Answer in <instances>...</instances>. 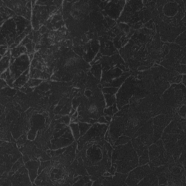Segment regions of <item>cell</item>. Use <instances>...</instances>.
Listing matches in <instances>:
<instances>
[{
	"instance_id": "obj_1",
	"label": "cell",
	"mask_w": 186,
	"mask_h": 186,
	"mask_svg": "<svg viewBox=\"0 0 186 186\" xmlns=\"http://www.w3.org/2000/svg\"><path fill=\"white\" fill-rule=\"evenodd\" d=\"M30 64H31V60L27 54H24L17 58L14 63H12L9 68L10 70L11 76L15 80H16L20 75L29 69Z\"/></svg>"
},
{
	"instance_id": "obj_2",
	"label": "cell",
	"mask_w": 186,
	"mask_h": 186,
	"mask_svg": "<svg viewBox=\"0 0 186 186\" xmlns=\"http://www.w3.org/2000/svg\"><path fill=\"white\" fill-rule=\"evenodd\" d=\"M150 173H151V170H150V167L148 165L138 167V168L133 170L129 174L128 177L127 179V183L129 185L131 182H132L131 183V185H136V184H138V181H140L142 178L145 177Z\"/></svg>"
},
{
	"instance_id": "obj_3",
	"label": "cell",
	"mask_w": 186,
	"mask_h": 186,
	"mask_svg": "<svg viewBox=\"0 0 186 186\" xmlns=\"http://www.w3.org/2000/svg\"><path fill=\"white\" fill-rule=\"evenodd\" d=\"M125 3V2H110V5H107L106 7L107 13L113 18H117Z\"/></svg>"
},
{
	"instance_id": "obj_4",
	"label": "cell",
	"mask_w": 186,
	"mask_h": 186,
	"mask_svg": "<svg viewBox=\"0 0 186 186\" xmlns=\"http://www.w3.org/2000/svg\"><path fill=\"white\" fill-rule=\"evenodd\" d=\"M39 163L37 161L31 160L29 161L26 163V167L29 172V176L30 177L31 182H33L37 178V174H39Z\"/></svg>"
},
{
	"instance_id": "obj_5",
	"label": "cell",
	"mask_w": 186,
	"mask_h": 186,
	"mask_svg": "<svg viewBox=\"0 0 186 186\" xmlns=\"http://www.w3.org/2000/svg\"><path fill=\"white\" fill-rule=\"evenodd\" d=\"M122 74V71L119 68H111L108 71H103V74L102 77V82H109L112 79L118 78V77L121 76Z\"/></svg>"
},
{
	"instance_id": "obj_6",
	"label": "cell",
	"mask_w": 186,
	"mask_h": 186,
	"mask_svg": "<svg viewBox=\"0 0 186 186\" xmlns=\"http://www.w3.org/2000/svg\"><path fill=\"white\" fill-rule=\"evenodd\" d=\"M17 26V33L19 36L26 31V29L30 26V22L24 17L16 16L14 18Z\"/></svg>"
},
{
	"instance_id": "obj_7",
	"label": "cell",
	"mask_w": 186,
	"mask_h": 186,
	"mask_svg": "<svg viewBox=\"0 0 186 186\" xmlns=\"http://www.w3.org/2000/svg\"><path fill=\"white\" fill-rule=\"evenodd\" d=\"M102 154H101L100 150L96 146H92L88 149L87 152V158L91 161V163L95 164L97 163L101 159Z\"/></svg>"
},
{
	"instance_id": "obj_8",
	"label": "cell",
	"mask_w": 186,
	"mask_h": 186,
	"mask_svg": "<svg viewBox=\"0 0 186 186\" xmlns=\"http://www.w3.org/2000/svg\"><path fill=\"white\" fill-rule=\"evenodd\" d=\"M29 77H30V69H28L27 71H26L23 74L20 75V76L15 81L13 87L21 88L23 87H24L25 84L29 82Z\"/></svg>"
},
{
	"instance_id": "obj_9",
	"label": "cell",
	"mask_w": 186,
	"mask_h": 186,
	"mask_svg": "<svg viewBox=\"0 0 186 186\" xmlns=\"http://www.w3.org/2000/svg\"><path fill=\"white\" fill-rule=\"evenodd\" d=\"M129 76V73H125V74H122L121 76L118 77L115 79L114 80L111 81L109 83H103L104 87H118L120 85H121L122 83L126 80V79Z\"/></svg>"
},
{
	"instance_id": "obj_10",
	"label": "cell",
	"mask_w": 186,
	"mask_h": 186,
	"mask_svg": "<svg viewBox=\"0 0 186 186\" xmlns=\"http://www.w3.org/2000/svg\"><path fill=\"white\" fill-rule=\"evenodd\" d=\"M10 58L5 55L1 58V74L5 72L10 65Z\"/></svg>"
},
{
	"instance_id": "obj_11",
	"label": "cell",
	"mask_w": 186,
	"mask_h": 186,
	"mask_svg": "<svg viewBox=\"0 0 186 186\" xmlns=\"http://www.w3.org/2000/svg\"><path fill=\"white\" fill-rule=\"evenodd\" d=\"M42 79H33L31 78V79L29 80V82L25 84L23 87H34L37 86H39V84H42Z\"/></svg>"
},
{
	"instance_id": "obj_12",
	"label": "cell",
	"mask_w": 186,
	"mask_h": 186,
	"mask_svg": "<svg viewBox=\"0 0 186 186\" xmlns=\"http://www.w3.org/2000/svg\"><path fill=\"white\" fill-rule=\"evenodd\" d=\"M71 131H72V134L74 135V138L76 140H79L80 135V132H79V125L76 123H72L70 125Z\"/></svg>"
},
{
	"instance_id": "obj_13",
	"label": "cell",
	"mask_w": 186,
	"mask_h": 186,
	"mask_svg": "<svg viewBox=\"0 0 186 186\" xmlns=\"http://www.w3.org/2000/svg\"><path fill=\"white\" fill-rule=\"evenodd\" d=\"M23 159H20L19 160L17 161L14 164H13V166L12 167V168H11V169H12V170H10V173H9V175H10V176L12 175V174L16 173L17 171H18L20 168V167H22L23 166Z\"/></svg>"
},
{
	"instance_id": "obj_14",
	"label": "cell",
	"mask_w": 186,
	"mask_h": 186,
	"mask_svg": "<svg viewBox=\"0 0 186 186\" xmlns=\"http://www.w3.org/2000/svg\"><path fill=\"white\" fill-rule=\"evenodd\" d=\"M90 127H91V125H89V124L84 123V122H79V128L81 136H83Z\"/></svg>"
},
{
	"instance_id": "obj_15",
	"label": "cell",
	"mask_w": 186,
	"mask_h": 186,
	"mask_svg": "<svg viewBox=\"0 0 186 186\" xmlns=\"http://www.w3.org/2000/svg\"><path fill=\"white\" fill-rule=\"evenodd\" d=\"M105 98H106V106H111L116 103V97L114 95H107L105 94Z\"/></svg>"
},
{
	"instance_id": "obj_16",
	"label": "cell",
	"mask_w": 186,
	"mask_h": 186,
	"mask_svg": "<svg viewBox=\"0 0 186 186\" xmlns=\"http://www.w3.org/2000/svg\"><path fill=\"white\" fill-rule=\"evenodd\" d=\"M130 140V138L129 137H126V136H121L119 138H118L116 140V142H115V146H121V145H125L126 143H127Z\"/></svg>"
},
{
	"instance_id": "obj_17",
	"label": "cell",
	"mask_w": 186,
	"mask_h": 186,
	"mask_svg": "<svg viewBox=\"0 0 186 186\" xmlns=\"http://www.w3.org/2000/svg\"><path fill=\"white\" fill-rule=\"evenodd\" d=\"M118 91L117 87H105L103 89V92L104 94H107V95H114Z\"/></svg>"
},
{
	"instance_id": "obj_18",
	"label": "cell",
	"mask_w": 186,
	"mask_h": 186,
	"mask_svg": "<svg viewBox=\"0 0 186 186\" xmlns=\"http://www.w3.org/2000/svg\"><path fill=\"white\" fill-rule=\"evenodd\" d=\"M148 162V151H143V153H142V156L140 158V160H139V163H140V165L146 164V163Z\"/></svg>"
},
{
	"instance_id": "obj_19",
	"label": "cell",
	"mask_w": 186,
	"mask_h": 186,
	"mask_svg": "<svg viewBox=\"0 0 186 186\" xmlns=\"http://www.w3.org/2000/svg\"><path fill=\"white\" fill-rule=\"evenodd\" d=\"M92 72H93V74L95 75V77L100 78V65L99 64L94 65V67L93 68V70H92Z\"/></svg>"
},
{
	"instance_id": "obj_20",
	"label": "cell",
	"mask_w": 186,
	"mask_h": 186,
	"mask_svg": "<svg viewBox=\"0 0 186 186\" xmlns=\"http://www.w3.org/2000/svg\"><path fill=\"white\" fill-rule=\"evenodd\" d=\"M104 113L106 114L107 116H111L113 114H114V110H113V106H110L109 108H107L104 110Z\"/></svg>"
},
{
	"instance_id": "obj_21",
	"label": "cell",
	"mask_w": 186,
	"mask_h": 186,
	"mask_svg": "<svg viewBox=\"0 0 186 186\" xmlns=\"http://www.w3.org/2000/svg\"><path fill=\"white\" fill-rule=\"evenodd\" d=\"M0 50H1V57L2 58L5 55L6 52H7V45H2Z\"/></svg>"
},
{
	"instance_id": "obj_22",
	"label": "cell",
	"mask_w": 186,
	"mask_h": 186,
	"mask_svg": "<svg viewBox=\"0 0 186 186\" xmlns=\"http://www.w3.org/2000/svg\"><path fill=\"white\" fill-rule=\"evenodd\" d=\"M185 105L183 107H181L180 109V116H183V118H185Z\"/></svg>"
},
{
	"instance_id": "obj_23",
	"label": "cell",
	"mask_w": 186,
	"mask_h": 186,
	"mask_svg": "<svg viewBox=\"0 0 186 186\" xmlns=\"http://www.w3.org/2000/svg\"><path fill=\"white\" fill-rule=\"evenodd\" d=\"M8 86L7 82L5 79H1V89H4V88H6Z\"/></svg>"
},
{
	"instance_id": "obj_24",
	"label": "cell",
	"mask_w": 186,
	"mask_h": 186,
	"mask_svg": "<svg viewBox=\"0 0 186 186\" xmlns=\"http://www.w3.org/2000/svg\"><path fill=\"white\" fill-rule=\"evenodd\" d=\"M146 27H148L149 29H153V21H152V20H151V21H149L148 23H147L146 24Z\"/></svg>"
},
{
	"instance_id": "obj_25",
	"label": "cell",
	"mask_w": 186,
	"mask_h": 186,
	"mask_svg": "<svg viewBox=\"0 0 186 186\" xmlns=\"http://www.w3.org/2000/svg\"><path fill=\"white\" fill-rule=\"evenodd\" d=\"M98 121L100 123H108V122L106 121V118H105L104 116H101V117L98 119Z\"/></svg>"
},
{
	"instance_id": "obj_26",
	"label": "cell",
	"mask_w": 186,
	"mask_h": 186,
	"mask_svg": "<svg viewBox=\"0 0 186 186\" xmlns=\"http://www.w3.org/2000/svg\"><path fill=\"white\" fill-rule=\"evenodd\" d=\"M85 95L87 97H90V96H92V95H93V94H92V92L90 91V90H89V89H87V90H86V92H85Z\"/></svg>"
}]
</instances>
